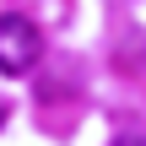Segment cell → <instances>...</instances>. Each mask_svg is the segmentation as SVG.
I'll use <instances>...</instances> for the list:
<instances>
[{
	"mask_svg": "<svg viewBox=\"0 0 146 146\" xmlns=\"http://www.w3.org/2000/svg\"><path fill=\"white\" fill-rule=\"evenodd\" d=\"M43 60V33L22 11H0V76H27Z\"/></svg>",
	"mask_w": 146,
	"mask_h": 146,
	"instance_id": "1",
	"label": "cell"
},
{
	"mask_svg": "<svg viewBox=\"0 0 146 146\" xmlns=\"http://www.w3.org/2000/svg\"><path fill=\"white\" fill-rule=\"evenodd\" d=\"M108 146H146V135H135V130H125V135H114Z\"/></svg>",
	"mask_w": 146,
	"mask_h": 146,
	"instance_id": "2",
	"label": "cell"
},
{
	"mask_svg": "<svg viewBox=\"0 0 146 146\" xmlns=\"http://www.w3.org/2000/svg\"><path fill=\"white\" fill-rule=\"evenodd\" d=\"M0 125H5V103H0Z\"/></svg>",
	"mask_w": 146,
	"mask_h": 146,
	"instance_id": "3",
	"label": "cell"
}]
</instances>
